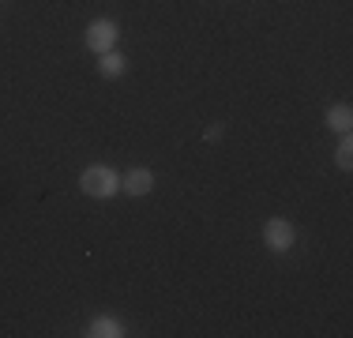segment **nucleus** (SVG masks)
I'll return each mask as SVG.
<instances>
[{"label":"nucleus","instance_id":"1","mask_svg":"<svg viewBox=\"0 0 353 338\" xmlns=\"http://www.w3.org/2000/svg\"><path fill=\"white\" fill-rule=\"evenodd\" d=\"M79 188H83V196H90V199H113L117 192H121V173L109 169V166H87L79 173Z\"/></svg>","mask_w":353,"mask_h":338},{"label":"nucleus","instance_id":"2","mask_svg":"<svg viewBox=\"0 0 353 338\" xmlns=\"http://www.w3.org/2000/svg\"><path fill=\"white\" fill-rule=\"evenodd\" d=\"M263 244L271 252H290L297 244V226L285 222V218H267L263 226Z\"/></svg>","mask_w":353,"mask_h":338},{"label":"nucleus","instance_id":"3","mask_svg":"<svg viewBox=\"0 0 353 338\" xmlns=\"http://www.w3.org/2000/svg\"><path fill=\"white\" fill-rule=\"evenodd\" d=\"M117 38H121V27H117L113 19H94L87 27V49H90V53H98V57L109 53V49L117 46Z\"/></svg>","mask_w":353,"mask_h":338},{"label":"nucleus","instance_id":"4","mask_svg":"<svg viewBox=\"0 0 353 338\" xmlns=\"http://www.w3.org/2000/svg\"><path fill=\"white\" fill-rule=\"evenodd\" d=\"M121 192H124V196H150V192H154V173L143 169V166L121 173Z\"/></svg>","mask_w":353,"mask_h":338},{"label":"nucleus","instance_id":"5","mask_svg":"<svg viewBox=\"0 0 353 338\" xmlns=\"http://www.w3.org/2000/svg\"><path fill=\"white\" fill-rule=\"evenodd\" d=\"M83 335H87V338H121L124 335V324H121V319H113V316H94Z\"/></svg>","mask_w":353,"mask_h":338},{"label":"nucleus","instance_id":"6","mask_svg":"<svg viewBox=\"0 0 353 338\" xmlns=\"http://www.w3.org/2000/svg\"><path fill=\"white\" fill-rule=\"evenodd\" d=\"M327 128L331 132H350L353 128V109L346 106V101H339V106L327 109Z\"/></svg>","mask_w":353,"mask_h":338},{"label":"nucleus","instance_id":"7","mask_svg":"<svg viewBox=\"0 0 353 338\" xmlns=\"http://www.w3.org/2000/svg\"><path fill=\"white\" fill-rule=\"evenodd\" d=\"M98 72H102L105 79H117V75H124V72H128V61H124L121 53H113V49H109V53L98 57Z\"/></svg>","mask_w":353,"mask_h":338},{"label":"nucleus","instance_id":"8","mask_svg":"<svg viewBox=\"0 0 353 338\" xmlns=\"http://www.w3.org/2000/svg\"><path fill=\"white\" fill-rule=\"evenodd\" d=\"M334 166H339L342 173L353 169V139H350V132H342V143L334 147Z\"/></svg>","mask_w":353,"mask_h":338},{"label":"nucleus","instance_id":"9","mask_svg":"<svg viewBox=\"0 0 353 338\" xmlns=\"http://www.w3.org/2000/svg\"><path fill=\"white\" fill-rule=\"evenodd\" d=\"M203 135H207V139H211V143H214V139H222V124H211V128H207Z\"/></svg>","mask_w":353,"mask_h":338}]
</instances>
